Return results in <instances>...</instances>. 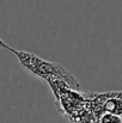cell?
<instances>
[{
	"label": "cell",
	"instance_id": "2",
	"mask_svg": "<svg viewBox=\"0 0 122 123\" xmlns=\"http://www.w3.org/2000/svg\"><path fill=\"white\" fill-rule=\"evenodd\" d=\"M98 123H122V117L119 115L111 114V112H103L99 118H98Z\"/></svg>",
	"mask_w": 122,
	"mask_h": 123
},
{
	"label": "cell",
	"instance_id": "1",
	"mask_svg": "<svg viewBox=\"0 0 122 123\" xmlns=\"http://www.w3.org/2000/svg\"><path fill=\"white\" fill-rule=\"evenodd\" d=\"M10 51L18 59L19 63L26 71H29L31 74L39 77L45 81L55 80V79L62 80L71 88L80 91V84L77 80V78L68 69H66L64 66H61L56 62L43 60V59L36 56L32 53L17 50V49H13V48H11Z\"/></svg>",
	"mask_w": 122,
	"mask_h": 123
},
{
	"label": "cell",
	"instance_id": "3",
	"mask_svg": "<svg viewBox=\"0 0 122 123\" xmlns=\"http://www.w3.org/2000/svg\"><path fill=\"white\" fill-rule=\"evenodd\" d=\"M107 94H108V96H110V97H115V98L120 99V100L122 102V91H114V92H107Z\"/></svg>",
	"mask_w": 122,
	"mask_h": 123
},
{
	"label": "cell",
	"instance_id": "4",
	"mask_svg": "<svg viewBox=\"0 0 122 123\" xmlns=\"http://www.w3.org/2000/svg\"><path fill=\"white\" fill-rule=\"evenodd\" d=\"M0 48H1V49H6V50H8V51H10V49H11V47L7 45V44L2 41L1 38H0Z\"/></svg>",
	"mask_w": 122,
	"mask_h": 123
}]
</instances>
